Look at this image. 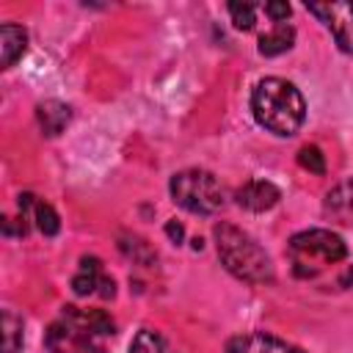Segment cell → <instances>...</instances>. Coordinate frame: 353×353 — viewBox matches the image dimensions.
I'll return each instance as SVG.
<instances>
[{"label":"cell","instance_id":"cell-1","mask_svg":"<svg viewBox=\"0 0 353 353\" xmlns=\"http://www.w3.org/2000/svg\"><path fill=\"white\" fill-rule=\"evenodd\" d=\"M251 113L273 135L290 138L301 130L306 119L303 94L284 77H265L251 91Z\"/></svg>","mask_w":353,"mask_h":353},{"label":"cell","instance_id":"cell-2","mask_svg":"<svg viewBox=\"0 0 353 353\" xmlns=\"http://www.w3.org/2000/svg\"><path fill=\"white\" fill-rule=\"evenodd\" d=\"M212 237H215V248H218L223 268L234 279H240L245 284H270L276 279L273 262L265 254V248L240 226L221 221V223H215Z\"/></svg>","mask_w":353,"mask_h":353},{"label":"cell","instance_id":"cell-3","mask_svg":"<svg viewBox=\"0 0 353 353\" xmlns=\"http://www.w3.org/2000/svg\"><path fill=\"white\" fill-rule=\"evenodd\" d=\"M287 256L292 265V273L301 279H312L323 273L325 268L342 262L347 256L345 240L331 229H306L290 237Z\"/></svg>","mask_w":353,"mask_h":353},{"label":"cell","instance_id":"cell-4","mask_svg":"<svg viewBox=\"0 0 353 353\" xmlns=\"http://www.w3.org/2000/svg\"><path fill=\"white\" fill-rule=\"evenodd\" d=\"M168 190H171V199L193 215H215L226 201L223 185L212 171H204V168L176 171L168 182Z\"/></svg>","mask_w":353,"mask_h":353},{"label":"cell","instance_id":"cell-5","mask_svg":"<svg viewBox=\"0 0 353 353\" xmlns=\"http://www.w3.org/2000/svg\"><path fill=\"white\" fill-rule=\"evenodd\" d=\"M61 320L69 325V331L77 336V342L83 345L85 353H102L105 350V339H110L116 334V323L102 309L63 306Z\"/></svg>","mask_w":353,"mask_h":353},{"label":"cell","instance_id":"cell-6","mask_svg":"<svg viewBox=\"0 0 353 353\" xmlns=\"http://www.w3.org/2000/svg\"><path fill=\"white\" fill-rule=\"evenodd\" d=\"M309 14H314L334 36L336 47L347 55H353V3L350 0H334V3H309Z\"/></svg>","mask_w":353,"mask_h":353},{"label":"cell","instance_id":"cell-7","mask_svg":"<svg viewBox=\"0 0 353 353\" xmlns=\"http://www.w3.org/2000/svg\"><path fill=\"white\" fill-rule=\"evenodd\" d=\"M226 353H306L273 334H265V331H251V334H240V336H232L226 342Z\"/></svg>","mask_w":353,"mask_h":353},{"label":"cell","instance_id":"cell-8","mask_svg":"<svg viewBox=\"0 0 353 353\" xmlns=\"http://www.w3.org/2000/svg\"><path fill=\"white\" fill-rule=\"evenodd\" d=\"M234 199H237V204H240L243 210H248V212H268V210H273V207L279 204L281 193H279V188H276L273 182L248 179L245 185L237 188Z\"/></svg>","mask_w":353,"mask_h":353},{"label":"cell","instance_id":"cell-9","mask_svg":"<svg viewBox=\"0 0 353 353\" xmlns=\"http://www.w3.org/2000/svg\"><path fill=\"white\" fill-rule=\"evenodd\" d=\"M19 215H22L25 221H30L44 237H55L58 229H61L58 212H55L47 201L36 199L33 193H22V196H19Z\"/></svg>","mask_w":353,"mask_h":353},{"label":"cell","instance_id":"cell-10","mask_svg":"<svg viewBox=\"0 0 353 353\" xmlns=\"http://www.w3.org/2000/svg\"><path fill=\"white\" fill-rule=\"evenodd\" d=\"M325 212L339 223H353V176L336 182L325 193Z\"/></svg>","mask_w":353,"mask_h":353},{"label":"cell","instance_id":"cell-11","mask_svg":"<svg viewBox=\"0 0 353 353\" xmlns=\"http://www.w3.org/2000/svg\"><path fill=\"white\" fill-rule=\"evenodd\" d=\"M36 119H39V127L44 130V135H58L69 124L72 108L63 105V102H58V99H44L36 108Z\"/></svg>","mask_w":353,"mask_h":353},{"label":"cell","instance_id":"cell-12","mask_svg":"<svg viewBox=\"0 0 353 353\" xmlns=\"http://www.w3.org/2000/svg\"><path fill=\"white\" fill-rule=\"evenodd\" d=\"M28 47V33L22 25H14V22H6L0 28V52H3V69H11L22 52Z\"/></svg>","mask_w":353,"mask_h":353},{"label":"cell","instance_id":"cell-13","mask_svg":"<svg viewBox=\"0 0 353 353\" xmlns=\"http://www.w3.org/2000/svg\"><path fill=\"white\" fill-rule=\"evenodd\" d=\"M292 44H295V28L287 25V22H273V28L259 36V52H262L265 58L281 55V52H287Z\"/></svg>","mask_w":353,"mask_h":353},{"label":"cell","instance_id":"cell-14","mask_svg":"<svg viewBox=\"0 0 353 353\" xmlns=\"http://www.w3.org/2000/svg\"><path fill=\"white\" fill-rule=\"evenodd\" d=\"M105 273H102V265L97 256H83L80 265H77V273L72 276V290L74 295H91V292H99L97 287L102 284Z\"/></svg>","mask_w":353,"mask_h":353},{"label":"cell","instance_id":"cell-15","mask_svg":"<svg viewBox=\"0 0 353 353\" xmlns=\"http://www.w3.org/2000/svg\"><path fill=\"white\" fill-rule=\"evenodd\" d=\"M130 353H176V350L171 347V342H168L160 331H154V328H141V331L132 336V342H130Z\"/></svg>","mask_w":353,"mask_h":353},{"label":"cell","instance_id":"cell-16","mask_svg":"<svg viewBox=\"0 0 353 353\" xmlns=\"http://www.w3.org/2000/svg\"><path fill=\"white\" fill-rule=\"evenodd\" d=\"M22 342H25L22 317H17L11 309H3V353H17Z\"/></svg>","mask_w":353,"mask_h":353},{"label":"cell","instance_id":"cell-17","mask_svg":"<svg viewBox=\"0 0 353 353\" xmlns=\"http://www.w3.org/2000/svg\"><path fill=\"white\" fill-rule=\"evenodd\" d=\"M229 17L237 30H251L256 22V6L254 3H229Z\"/></svg>","mask_w":353,"mask_h":353},{"label":"cell","instance_id":"cell-18","mask_svg":"<svg viewBox=\"0 0 353 353\" xmlns=\"http://www.w3.org/2000/svg\"><path fill=\"white\" fill-rule=\"evenodd\" d=\"M298 163H301V168H306L309 174H317V176L325 174V157H323V152H320L317 146H301Z\"/></svg>","mask_w":353,"mask_h":353},{"label":"cell","instance_id":"cell-19","mask_svg":"<svg viewBox=\"0 0 353 353\" xmlns=\"http://www.w3.org/2000/svg\"><path fill=\"white\" fill-rule=\"evenodd\" d=\"M290 6L287 3H265V14L273 19V22H287V17H290Z\"/></svg>","mask_w":353,"mask_h":353},{"label":"cell","instance_id":"cell-20","mask_svg":"<svg viewBox=\"0 0 353 353\" xmlns=\"http://www.w3.org/2000/svg\"><path fill=\"white\" fill-rule=\"evenodd\" d=\"M165 234H168V240H171V243H182V237H185V226L174 218V221H168V223H165Z\"/></svg>","mask_w":353,"mask_h":353},{"label":"cell","instance_id":"cell-21","mask_svg":"<svg viewBox=\"0 0 353 353\" xmlns=\"http://www.w3.org/2000/svg\"><path fill=\"white\" fill-rule=\"evenodd\" d=\"M342 284H345L347 290H353V265L345 270V276H342Z\"/></svg>","mask_w":353,"mask_h":353}]
</instances>
